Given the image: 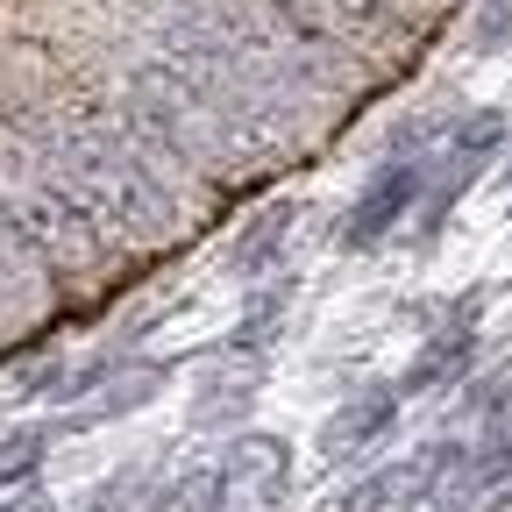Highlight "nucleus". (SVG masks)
I'll return each instance as SVG.
<instances>
[{
    "instance_id": "nucleus-1",
    "label": "nucleus",
    "mask_w": 512,
    "mask_h": 512,
    "mask_svg": "<svg viewBox=\"0 0 512 512\" xmlns=\"http://www.w3.org/2000/svg\"><path fill=\"white\" fill-rule=\"evenodd\" d=\"M441 143H448V171H434L427 192H420V221L427 228L448 221V207L463 200V185H477V171L505 150V114H463L456 136H441Z\"/></svg>"
},
{
    "instance_id": "nucleus-2",
    "label": "nucleus",
    "mask_w": 512,
    "mask_h": 512,
    "mask_svg": "<svg viewBox=\"0 0 512 512\" xmlns=\"http://www.w3.org/2000/svg\"><path fill=\"white\" fill-rule=\"evenodd\" d=\"M420 192H427V171L413 164V157H392L370 185H363V200L349 207V221H342V249H377L384 235H392L413 207H420Z\"/></svg>"
},
{
    "instance_id": "nucleus-3",
    "label": "nucleus",
    "mask_w": 512,
    "mask_h": 512,
    "mask_svg": "<svg viewBox=\"0 0 512 512\" xmlns=\"http://www.w3.org/2000/svg\"><path fill=\"white\" fill-rule=\"evenodd\" d=\"M392 420H399V392H356L328 427H320V456H328V463H349L356 448H370V441L392 434Z\"/></svg>"
},
{
    "instance_id": "nucleus-4",
    "label": "nucleus",
    "mask_w": 512,
    "mask_h": 512,
    "mask_svg": "<svg viewBox=\"0 0 512 512\" xmlns=\"http://www.w3.org/2000/svg\"><path fill=\"white\" fill-rule=\"evenodd\" d=\"M477 299H463V313H456V328H448V342H427L420 349V363L406 370V392H434V384H456L463 370H470V356H477Z\"/></svg>"
},
{
    "instance_id": "nucleus-5",
    "label": "nucleus",
    "mask_w": 512,
    "mask_h": 512,
    "mask_svg": "<svg viewBox=\"0 0 512 512\" xmlns=\"http://www.w3.org/2000/svg\"><path fill=\"white\" fill-rule=\"evenodd\" d=\"M43 448H50V434H8V441H0V491L36 477L43 470Z\"/></svg>"
},
{
    "instance_id": "nucleus-6",
    "label": "nucleus",
    "mask_w": 512,
    "mask_h": 512,
    "mask_svg": "<svg viewBox=\"0 0 512 512\" xmlns=\"http://www.w3.org/2000/svg\"><path fill=\"white\" fill-rule=\"evenodd\" d=\"M491 484H512V420H498L491 448L470 463V491H491Z\"/></svg>"
},
{
    "instance_id": "nucleus-7",
    "label": "nucleus",
    "mask_w": 512,
    "mask_h": 512,
    "mask_svg": "<svg viewBox=\"0 0 512 512\" xmlns=\"http://www.w3.org/2000/svg\"><path fill=\"white\" fill-rule=\"evenodd\" d=\"M470 413H484V420H505V413H512V363L491 370L477 392H470Z\"/></svg>"
},
{
    "instance_id": "nucleus-8",
    "label": "nucleus",
    "mask_w": 512,
    "mask_h": 512,
    "mask_svg": "<svg viewBox=\"0 0 512 512\" xmlns=\"http://www.w3.org/2000/svg\"><path fill=\"white\" fill-rule=\"evenodd\" d=\"M8 512H50V505H43V498H15Z\"/></svg>"
}]
</instances>
